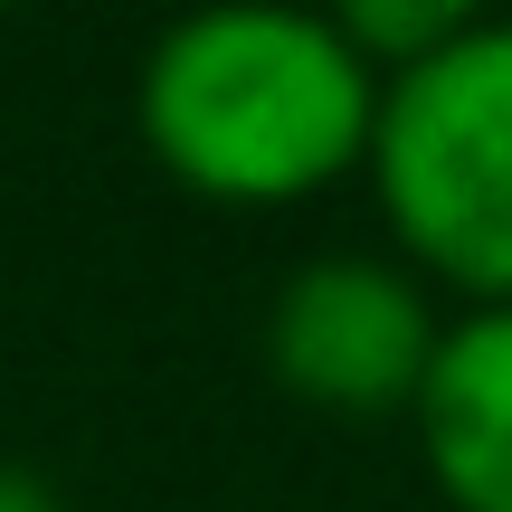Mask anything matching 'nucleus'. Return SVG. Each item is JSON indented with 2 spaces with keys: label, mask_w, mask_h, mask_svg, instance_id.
<instances>
[{
  "label": "nucleus",
  "mask_w": 512,
  "mask_h": 512,
  "mask_svg": "<svg viewBox=\"0 0 512 512\" xmlns=\"http://www.w3.org/2000/svg\"><path fill=\"white\" fill-rule=\"evenodd\" d=\"M313 10H323L380 76H399V67H418V57H437V48H456V38H475L503 0H313Z\"/></svg>",
  "instance_id": "39448f33"
},
{
  "label": "nucleus",
  "mask_w": 512,
  "mask_h": 512,
  "mask_svg": "<svg viewBox=\"0 0 512 512\" xmlns=\"http://www.w3.org/2000/svg\"><path fill=\"white\" fill-rule=\"evenodd\" d=\"M361 181L427 294L512 304V10L380 86Z\"/></svg>",
  "instance_id": "f03ea898"
},
{
  "label": "nucleus",
  "mask_w": 512,
  "mask_h": 512,
  "mask_svg": "<svg viewBox=\"0 0 512 512\" xmlns=\"http://www.w3.org/2000/svg\"><path fill=\"white\" fill-rule=\"evenodd\" d=\"M0 10H29V0H0Z\"/></svg>",
  "instance_id": "0eeeda50"
},
{
  "label": "nucleus",
  "mask_w": 512,
  "mask_h": 512,
  "mask_svg": "<svg viewBox=\"0 0 512 512\" xmlns=\"http://www.w3.org/2000/svg\"><path fill=\"white\" fill-rule=\"evenodd\" d=\"M389 76L313 0H200L152 38L133 124L209 209H304L370 162Z\"/></svg>",
  "instance_id": "f257e3e1"
},
{
  "label": "nucleus",
  "mask_w": 512,
  "mask_h": 512,
  "mask_svg": "<svg viewBox=\"0 0 512 512\" xmlns=\"http://www.w3.org/2000/svg\"><path fill=\"white\" fill-rule=\"evenodd\" d=\"M446 304L399 256H313L266 304V370L323 418H408Z\"/></svg>",
  "instance_id": "7ed1b4c3"
},
{
  "label": "nucleus",
  "mask_w": 512,
  "mask_h": 512,
  "mask_svg": "<svg viewBox=\"0 0 512 512\" xmlns=\"http://www.w3.org/2000/svg\"><path fill=\"white\" fill-rule=\"evenodd\" d=\"M0 512H67V494L38 465H0Z\"/></svg>",
  "instance_id": "423d86ee"
},
{
  "label": "nucleus",
  "mask_w": 512,
  "mask_h": 512,
  "mask_svg": "<svg viewBox=\"0 0 512 512\" xmlns=\"http://www.w3.org/2000/svg\"><path fill=\"white\" fill-rule=\"evenodd\" d=\"M408 427L456 512H512V304L446 313Z\"/></svg>",
  "instance_id": "20e7f679"
}]
</instances>
